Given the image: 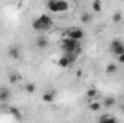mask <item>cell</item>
<instances>
[{
    "mask_svg": "<svg viewBox=\"0 0 124 123\" xmlns=\"http://www.w3.org/2000/svg\"><path fill=\"white\" fill-rule=\"evenodd\" d=\"M110 51L116 57H118L120 54H124V44L120 39H113L111 41V45H110Z\"/></svg>",
    "mask_w": 124,
    "mask_h": 123,
    "instance_id": "cell-2",
    "label": "cell"
},
{
    "mask_svg": "<svg viewBox=\"0 0 124 123\" xmlns=\"http://www.w3.org/2000/svg\"><path fill=\"white\" fill-rule=\"evenodd\" d=\"M91 7H93L94 12H101L102 10V3H101V0H93V4H91Z\"/></svg>",
    "mask_w": 124,
    "mask_h": 123,
    "instance_id": "cell-19",
    "label": "cell"
},
{
    "mask_svg": "<svg viewBox=\"0 0 124 123\" xmlns=\"http://www.w3.org/2000/svg\"><path fill=\"white\" fill-rule=\"evenodd\" d=\"M68 38L75 39V41H81L84 38V31L79 28H71V29H68Z\"/></svg>",
    "mask_w": 124,
    "mask_h": 123,
    "instance_id": "cell-3",
    "label": "cell"
},
{
    "mask_svg": "<svg viewBox=\"0 0 124 123\" xmlns=\"http://www.w3.org/2000/svg\"><path fill=\"white\" fill-rule=\"evenodd\" d=\"M85 96H87V98L91 101V100H95L97 98V96H98V90L95 88V87H90L87 93H85Z\"/></svg>",
    "mask_w": 124,
    "mask_h": 123,
    "instance_id": "cell-10",
    "label": "cell"
},
{
    "mask_svg": "<svg viewBox=\"0 0 124 123\" xmlns=\"http://www.w3.org/2000/svg\"><path fill=\"white\" fill-rule=\"evenodd\" d=\"M39 19H40V22L43 23V26H45L46 29L52 26V19H51V16H48V15H40Z\"/></svg>",
    "mask_w": 124,
    "mask_h": 123,
    "instance_id": "cell-11",
    "label": "cell"
},
{
    "mask_svg": "<svg viewBox=\"0 0 124 123\" xmlns=\"http://www.w3.org/2000/svg\"><path fill=\"white\" fill-rule=\"evenodd\" d=\"M10 110V113L17 119V120H22V114H20V112H19V109H16V107H10L9 109Z\"/></svg>",
    "mask_w": 124,
    "mask_h": 123,
    "instance_id": "cell-23",
    "label": "cell"
},
{
    "mask_svg": "<svg viewBox=\"0 0 124 123\" xmlns=\"http://www.w3.org/2000/svg\"><path fill=\"white\" fill-rule=\"evenodd\" d=\"M98 122L100 123H117V117H114V116L105 113V114H102V116L98 117Z\"/></svg>",
    "mask_w": 124,
    "mask_h": 123,
    "instance_id": "cell-6",
    "label": "cell"
},
{
    "mask_svg": "<svg viewBox=\"0 0 124 123\" xmlns=\"http://www.w3.org/2000/svg\"><path fill=\"white\" fill-rule=\"evenodd\" d=\"M48 9L54 13H58V0H48Z\"/></svg>",
    "mask_w": 124,
    "mask_h": 123,
    "instance_id": "cell-16",
    "label": "cell"
},
{
    "mask_svg": "<svg viewBox=\"0 0 124 123\" xmlns=\"http://www.w3.org/2000/svg\"><path fill=\"white\" fill-rule=\"evenodd\" d=\"M111 19H113V23H120V22L123 20V13L118 10V12H116V13L111 16Z\"/></svg>",
    "mask_w": 124,
    "mask_h": 123,
    "instance_id": "cell-20",
    "label": "cell"
},
{
    "mask_svg": "<svg viewBox=\"0 0 124 123\" xmlns=\"http://www.w3.org/2000/svg\"><path fill=\"white\" fill-rule=\"evenodd\" d=\"M7 55H9V58H12V60H19L20 55H22L20 46H19V45H12V46L7 49Z\"/></svg>",
    "mask_w": 124,
    "mask_h": 123,
    "instance_id": "cell-4",
    "label": "cell"
},
{
    "mask_svg": "<svg viewBox=\"0 0 124 123\" xmlns=\"http://www.w3.org/2000/svg\"><path fill=\"white\" fill-rule=\"evenodd\" d=\"M114 104H116V98H114V97H105L104 101H102V106H104L105 109H111Z\"/></svg>",
    "mask_w": 124,
    "mask_h": 123,
    "instance_id": "cell-14",
    "label": "cell"
},
{
    "mask_svg": "<svg viewBox=\"0 0 124 123\" xmlns=\"http://www.w3.org/2000/svg\"><path fill=\"white\" fill-rule=\"evenodd\" d=\"M54 100H55V91L43 93V96H42V101H45V103H52Z\"/></svg>",
    "mask_w": 124,
    "mask_h": 123,
    "instance_id": "cell-12",
    "label": "cell"
},
{
    "mask_svg": "<svg viewBox=\"0 0 124 123\" xmlns=\"http://www.w3.org/2000/svg\"><path fill=\"white\" fill-rule=\"evenodd\" d=\"M117 70H118L117 64L111 62V64H108V65H107V68H105V72H107V74H116V72H117Z\"/></svg>",
    "mask_w": 124,
    "mask_h": 123,
    "instance_id": "cell-18",
    "label": "cell"
},
{
    "mask_svg": "<svg viewBox=\"0 0 124 123\" xmlns=\"http://www.w3.org/2000/svg\"><path fill=\"white\" fill-rule=\"evenodd\" d=\"M79 19H81V23L88 25V23H91V22H93V15L85 12V13H82V15H81V18H79Z\"/></svg>",
    "mask_w": 124,
    "mask_h": 123,
    "instance_id": "cell-13",
    "label": "cell"
},
{
    "mask_svg": "<svg viewBox=\"0 0 124 123\" xmlns=\"http://www.w3.org/2000/svg\"><path fill=\"white\" fill-rule=\"evenodd\" d=\"M77 1H82V0H77Z\"/></svg>",
    "mask_w": 124,
    "mask_h": 123,
    "instance_id": "cell-26",
    "label": "cell"
},
{
    "mask_svg": "<svg viewBox=\"0 0 124 123\" xmlns=\"http://www.w3.org/2000/svg\"><path fill=\"white\" fill-rule=\"evenodd\" d=\"M20 78H22V77H20L19 74L13 72V74H10V75H9V83H10V84H16V83H19V81H20Z\"/></svg>",
    "mask_w": 124,
    "mask_h": 123,
    "instance_id": "cell-21",
    "label": "cell"
},
{
    "mask_svg": "<svg viewBox=\"0 0 124 123\" xmlns=\"http://www.w3.org/2000/svg\"><path fill=\"white\" fill-rule=\"evenodd\" d=\"M32 28H33V31H36V32H40V31H45V29H46V28L43 26V23L40 22L39 18H36V19L32 22Z\"/></svg>",
    "mask_w": 124,
    "mask_h": 123,
    "instance_id": "cell-8",
    "label": "cell"
},
{
    "mask_svg": "<svg viewBox=\"0 0 124 123\" xmlns=\"http://www.w3.org/2000/svg\"><path fill=\"white\" fill-rule=\"evenodd\" d=\"M121 112H123V113H124V104H123V106H121Z\"/></svg>",
    "mask_w": 124,
    "mask_h": 123,
    "instance_id": "cell-25",
    "label": "cell"
},
{
    "mask_svg": "<svg viewBox=\"0 0 124 123\" xmlns=\"http://www.w3.org/2000/svg\"><path fill=\"white\" fill-rule=\"evenodd\" d=\"M69 9V3L66 0H58V13L59 12H66Z\"/></svg>",
    "mask_w": 124,
    "mask_h": 123,
    "instance_id": "cell-15",
    "label": "cell"
},
{
    "mask_svg": "<svg viewBox=\"0 0 124 123\" xmlns=\"http://www.w3.org/2000/svg\"><path fill=\"white\" fill-rule=\"evenodd\" d=\"M25 91L29 93V94H33V93L36 91V84H33V83H28V84L25 86Z\"/></svg>",
    "mask_w": 124,
    "mask_h": 123,
    "instance_id": "cell-22",
    "label": "cell"
},
{
    "mask_svg": "<svg viewBox=\"0 0 124 123\" xmlns=\"http://www.w3.org/2000/svg\"><path fill=\"white\" fill-rule=\"evenodd\" d=\"M61 49L65 54H69V52H74V54H81V45H79V41H75V39H71V38H63L61 41Z\"/></svg>",
    "mask_w": 124,
    "mask_h": 123,
    "instance_id": "cell-1",
    "label": "cell"
},
{
    "mask_svg": "<svg viewBox=\"0 0 124 123\" xmlns=\"http://www.w3.org/2000/svg\"><path fill=\"white\" fill-rule=\"evenodd\" d=\"M36 46L39 48V49H45V48H48V45H49V42H48V39L45 38V36H39V38H36Z\"/></svg>",
    "mask_w": 124,
    "mask_h": 123,
    "instance_id": "cell-7",
    "label": "cell"
},
{
    "mask_svg": "<svg viewBox=\"0 0 124 123\" xmlns=\"http://www.w3.org/2000/svg\"><path fill=\"white\" fill-rule=\"evenodd\" d=\"M117 60H118L120 64H124V54H120V55L117 57Z\"/></svg>",
    "mask_w": 124,
    "mask_h": 123,
    "instance_id": "cell-24",
    "label": "cell"
},
{
    "mask_svg": "<svg viewBox=\"0 0 124 123\" xmlns=\"http://www.w3.org/2000/svg\"><path fill=\"white\" fill-rule=\"evenodd\" d=\"M10 97H12V91H10V88H7V87H0V101H1V103L9 101Z\"/></svg>",
    "mask_w": 124,
    "mask_h": 123,
    "instance_id": "cell-5",
    "label": "cell"
},
{
    "mask_svg": "<svg viewBox=\"0 0 124 123\" xmlns=\"http://www.w3.org/2000/svg\"><path fill=\"white\" fill-rule=\"evenodd\" d=\"M69 65H72V64H71V61L68 60V57L63 54L61 58L58 60V67H61V68H68Z\"/></svg>",
    "mask_w": 124,
    "mask_h": 123,
    "instance_id": "cell-9",
    "label": "cell"
},
{
    "mask_svg": "<svg viewBox=\"0 0 124 123\" xmlns=\"http://www.w3.org/2000/svg\"><path fill=\"white\" fill-rule=\"evenodd\" d=\"M88 107H90L91 112H100V110H101V103H98V101H95V100H91Z\"/></svg>",
    "mask_w": 124,
    "mask_h": 123,
    "instance_id": "cell-17",
    "label": "cell"
}]
</instances>
